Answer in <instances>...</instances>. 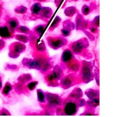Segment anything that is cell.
Returning a JSON list of instances; mask_svg holds the SVG:
<instances>
[{"label": "cell", "mask_w": 131, "mask_h": 117, "mask_svg": "<svg viewBox=\"0 0 131 117\" xmlns=\"http://www.w3.org/2000/svg\"><path fill=\"white\" fill-rule=\"evenodd\" d=\"M60 64L67 73H78L80 68L81 62L75 57L72 51L67 48L62 53Z\"/></svg>", "instance_id": "obj_1"}, {"label": "cell", "mask_w": 131, "mask_h": 117, "mask_svg": "<svg viewBox=\"0 0 131 117\" xmlns=\"http://www.w3.org/2000/svg\"><path fill=\"white\" fill-rule=\"evenodd\" d=\"M86 101L81 98L78 100H72L64 98L63 104L55 109L57 115H74L77 114L80 107L84 106Z\"/></svg>", "instance_id": "obj_2"}, {"label": "cell", "mask_w": 131, "mask_h": 117, "mask_svg": "<svg viewBox=\"0 0 131 117\" xmlns=\"http://www.w3.org/2000/svg\"><path fill=\"white\" fill-rule=\"evenodd\" d=\"M90 43L86 37H82L69 44V48L75 55H78L86 59H92L93 55L89 50Z\"/></svg>", "instance_id": "obj_3"}, {"label": "cell", "mask_w": 131, "mask_h": 117, "mask_svg": "<svg viewBox=\"0 0 131 117\" xmlns=\"http://www.w3.org/2000/svg\"><path fill=\"white\" fill-rule=\"evenodd\" d=\"M78 76L81 83H88L94 79V73L93 72L94 63L93 61L82 60Z\"/></svg>", "instance_id": "obj_4"}, {"label": "cell", "mask_w": 131, "mask_h": 117, "mask_svg": "<svg viewBox=\"0 0 131 117\" xmlns=\"http://www.w3.org/2000/svg\"><path fill=\"white\" fill-rule=\"evenodd\" d=\"M46 103L41 104L45 109H48L55 111V109L58 107L61 106L63 104L64 98H62L60 96L52 93L49 92H46Z\"/></svg>", "instance_id": "obj_5"}, {"label": "cell", "mask_w": 131, "mask_h": 117, "mask_svg": "<svg viewBox=\"0 0 131 117\" xmlns=\"http://www.w3.org/2000/svg\"><path fill=\"white\" fill-rule=\"evenodd\" d=\"M81 83L78 74L76 73H69L64 75L59 80V84L62 88L67 89L70 87Z\"/></svg>", "instance_id": "obj_6"}, {"label": "cell", "mask_w": 131, "mask_h": 117, "mask_svg": "<svg viewBox=\"0 0 131 117\" xmlns=\"http://www.w3.org/2000/svg\"><path fill=\"white\" fill-rule=\"evenodd\" d=\"M48 45L54 50H58L66 46L68 41L66 37L61 35H55L48 36L46 37Z\"/></svg>", "instance_id": "obj_7"}, {"label": "cell", "mask_w": 131, "mask_h": 117, "mask_svg": "<svg viewBox=\"0 0 131 117\" xmlns=\"http://www.w3.org/2000/svg\"><path fill=\"white\" fill-rule=\"evenodd\" d=\"M39 38L34 33L31 31V33L29 35V42L30 45L34 51L38 52H46V46L45 42L43 40L39 41Z\"/></svg>", "instance_id": "obj_8"}, {"label": "cell", "mask_w": 131, "mask_h": 117, "mask_svg": "<svg viewBox=\"0 0 131 117\" xmlns=\"http://www.w3.org/2000/svg\"><path fill=\"white\" fill-rule=\"evenodd\" d=\"M26 46L20 41H16L12 43L9 46L8 55L12 58H17L19 55L25 52Z\"/></svg>", "instance_id": "obj_9"}, {"label": "cell", "mask_w": 131, "mask_h": 117, "mask_svg": "<svg viewBox=\"0 0 131 117\" xmlns=\"http://www.w3.org/2000/svg\"><path fill=\"white\" fill-rule=\"evenodd\" d=\"M90 20L85 19L83 15L80 14L79 12L76 14L75 20V29L77 31H83L88 30L90 26Z\"/></svg>", "instance_id": "obj_10"}, {"label": "cell", "mask_w": 131, "mask_h": 117, "mask_svg": "<svg viewBox=\"0 0 131 117\" xmlns=\"http://www.w3.org/2000/svg\"><path fill=\"white\" fill-rule=\"evenodd\" d=\"M75 29V23L70 19H67L62 23V28L60 30L61 35L64 37L69 36Z\"/></svg>", "instance_id": "obj_11"}, {"label": "cell", "mask_w": 131, "mask_h": 117, "mask_svg": "<svg viewBox=\"0 0 131 117\" xmlns=\"http://www.w3.org/2000/svg\"><path fill=\"white\" fill-rule=\"evenodd\" d=\"M15 33L5 24L0 26V37L2 39L5 40L13 38L14 37Z\"/></svg>", "instance_id": "obj_12"}, {"label": "cell", "mask_w": 131, "mask_h": 117, "mask_svg": "<svg viewBox=\"0 0 131 117\" xmlns=\"http://www.w3.org/2000/svg\"><path fill=\"white\" fill-rule=\"evenodd\" d=\"M45 81L49 86L57 87L59 86V81L58 80L54 75L52 70H50L45 73Z\"/></svg>", "instance_id": "obj_13"}, {"label": "cell", "mask_w": 131, "mask_h": 117, "mask_svg": "<svg viewBox=\"0 0 131 117\" xmlns=\"http://www.w3.org/2000/svg\"><path fill=\"white\" fill-rule=\"evenodd\" d=\"M42 8V6L40 3L36 2L33 4L30 8L31 14L28 19L33 20L38 19V16L41 12Z\"/></svg>", "instance_id": "obj_14"}, {"label": "cell", "mask_w": 131, "mask_h": 117, "mask_svg": "<svg viewBox=\"0 0 131 117\" xmlns=\"http://www.w3.org/2000/svg\"><path fill=\"white\" fill-rule=\"evenodd\" d=\"M52 9L48 7H42L41 12L38 16V19H41L48 24L53 15Z\"/></svg>", "instance_id": "obj_15"}, {"label": "cell", "mask_w": 131, "mask_h": 117, "mask_svg": "<svg viewBox=\"0 0 131 117\" xmlns=\"http://www.w3.org/2000/svg\"><path fill=\"white\" fill-rule=\"evenodd\" d=\"M5 24L7 25L11 30L15 32L16 28L19 26L18 19L14 17H10L6 15L5 17Z\"/></svg>", "instance_id": "obj_16"}, {"label": "cell", "mask_w": 131, "mask_h": 117, "mask_svg": "<svg viewBox=\"0 0 131 117\" xmlns=\"http://www.w3.org/2000/svg\"><path fill=\"white\" fill-rule=\"evenodd\" d=\"M97 8V6L95 2H92L89 5H84L81 8V14L83 16L88 15L94 10H96Z\"/></svg>", "instance_id": "obj_17"}, {"label": "cell", "mask_w": 131, "mask_h": 117, "mask_svg": "<svg viewBox=\"0 0 131 117\" xmlns=\"http://www.w3.org/2000/svg\"><path fill=\"white\" fill-rule=\"evenodd\" d=\"M83 96V92L79 87L75 88L67 96V98L72 100H78L82 98Z\"/></svg>", "instance_id": "obj_18"}, {"label": "cell", "mask_w": 131, "mask_h": 117, "mask_svg": "<svg viewBox=\"0 0 131 117\" xmlns=\"http://www.w3.org/2000/svg\"><path fill=\"white\" fill-rule=\"evenodd\" d=\"M51 70L56 78L59 81L65 75L64 70L60 64L54 66L52 68V69Z\"/></svg>", "instance_id": "obj_19"}, {"label": "cell", "mask_w": 131, "mask_h": 117, "mask_svg": "<svg viewBox=\"0 0 131 117\" xmlns=\"http://www.w3.org/2000/svg\"><path fill=\"white\" fill-rule=\"evenodd\" d=\"M99 105V97L93 99H89V100L85 102V105L84 106L92 109H95Z\"/></svg>", "instance_id": "obj_20"}, {"label": "cell", "mask_w": 131, "mask_h": 117, "mask_svg": "<svg viewBox=\"0 0 131 117\" xmlns=\"http://www.w3.org/2000/svg\"><path fill=\"white\" fill-rule=\"evenodd\" d=\"M47 24H40L37 26H36L32 30V32L34 33L38 37H40L43 32L45 28H46Z\"/></svg>", "instance_id": "obj_21"}, {"label": "cell", "mask_w": 131, "mask_h": 117, "mask_svg": "<svg viewBox=\"0 0 131 117\" xmlns=\"http://www.w3.org/2000/svg\"><path fill=\"white\" fill-rule=\"evenodd\" d=\"M79 12L78 10L75 6H70L67 7L64 11V13L68 17H73Z\"/></svg>", "instance_id": "obj_22"}, {"label": "cell", "mask_w": 131, "mask_h": 117, "mask_svg": "<svg viewBox=\"0 0 131 117\" xmlns=\"http://www.w3.org/2000/svg\"><path fill=\"white\" fill-rule=\"evenodd\" d=\"M84 93L89 99H93L99 97V90L97 89L89 88L85 91Z\"/></svg>", "instance_id": "obj_23"}, {"label": "cell", "mask_w": 131, "mask_h": 117, "mask_svg": "<svg viewBox=\"0 0 131 117\" xmlns=\"http://www.w3.org/2000/svg\"><path fill=\"white\" fill-rule=\"evenodd\" d=\"M62 19L58 16H56L55 18L54 19L53 21H52L51 25H50L49 29L48 32H52L60 24V23L61 22Z\"/></svg>", "instance_id": "obj_24"}, {"label": "cell", "mask_w": 131, "mask_h": 117, "mask_svg": "<svg viewBox=\"0 0 131 117\" xmlns=\"http://www.w3.org/2000/svg\"><path fill=\"white\" fill-rule=\"evenodd\" d=\"M37 99L38 102L41 104H45L46 103V93L44 92L41 89L37 90Z\"/></svg>", "instance_id": "obj_25"}, {"label": "cell", "mask_w": 131, "mask_h": 117, "mask_svg": "<svg viewBox=\"0 0 131 117\" xmlns=\"http://www.w3.org/2000/svg\"><path fill=\"white\" fill-rule=\"evenodd\" d=\"M31 31H32L30 30L28 27L23 26H19L15 30V32H18L26 35H30Z\"/></svg>", "instance_id": "obj_26"}, {"label": "cell", "mask_w": 131, "mask_h": 117, "mask_svg": "<svg viewBox=\"0 0 131 117\" xmlns=\"http://www.w3.org/2000/svg\"><path fill=\"white\" fill-rule=\"evenodd\" d=\"M15 38L22 43H27L29 42V36L26 34H15Z\"/></svg>", "instance_id": "obj_27"}, {"label": "cell", "mask_w": 131, "mask_h": 117, "mask_svg": "<svg viewBox=\"0 0 131 117\" xmlns=\"http://www.w3.org/2000/svg\"><path fill=\"white\" fill-rule=\"evenodd\" d=\"M13 88V86L9 82H7L4 88H3V90H2V93L5 95V96H7L8 95L10 92L12 90Z\"/></svg>", "instance_id": "obj_28"}, {"label": "cell", "mask_w": 131, "mask_h": 117, "mask_svg": "<svg viewBox=\"0 0 131 117\" xmlns=\"http://www.w3.org/2000/svg\"><path fill=\"white\" fill-rule=\"evenodd\" d=\"M27 8L23 5L18 6L14 9V11L15 13L20 14H25L27 12Z\"/></svg>", "instance_id": "obj_29"}, {"label": "cell", "mask_w": 131, "mask_h": 117, "mask_svg": "<svg viewBox=\"0 0 131 117\" xmlns=\"http://www.w3.org/2000/svg\"><path fill=\"white\" fill-rule=\"evenodd\" d=\"M31 76L29 74L23 75L21 77L18 78L19 82L21 84H25L27 82H29L28 81H30L31 80Z\"/></svg>", "instance_id": "obj_30"}, {"label": "cell", "mask_w": 131, "mask_h": 117, "mask_svg": "<svg viewBox=\"0 0 131 117\" xmlns=\"http://www.w3.org/2000/svg\"><path fill=\"white\" fill-rule=\"evenodd\" d=\"M95 111H96L95 109H92V108L85 107V110L80 115H96L97 114Z\"/></svg>", "instance_id": "obj_31"}, {"label": "cell", "mask_w": 131, "mask_h": 117, "mask_svg": "<svg viewBox=\"0 0 131 117\" xmlns=\"http://www.w3.org/2000/svg\"><path fill=\"white\" fill-rule=\"evenodd\" d=\"M90 26L99 28V15L95 16L92 21H90Z\"/></svg>", "instance_id": "obj_32"}, {"label": "cell", "mask_w": 131, "mask_h": 117, "mask_svg": "<svg viewBox=\"0 0 131 117\" xmlns=\"http://www.w3.org/2000/svg\"><path fill=\"white\" fill-rule=\"evenodd\" d=\"M38 84V82L37 81H31L29 82L27 85H26V87L27 88V89L29 90H33L35 87Z\"/></svg>", "instance_id": "obj_33"}, {"label": "cell", "mask_w": 131, "mask_h": 117, "mask_svg": "<svg viewBox=\"0 0 131 117\" xmlns=\"http://www.w3.org/2000/svg\"><path fill=\"white\" fill-rule=\"evenodd\" d=\"M83 32L84 33V34H85V35L88 37L89 39L90 40H91V41H94L95 39V37L94 35L93 34H92V33H91L89 31H88L87 30H84L83 31Z\"/></svg>", "instance_id": "obj_34"}, {"label": "cell", "mask_w": 131, "mask_h": 117, "mask_svg": "<svg viewBox=\"0 0 131 117\" xmlns=\"http://www.w3.org/2000/svg\"><path fill=\"white\" fill-rule=\"evenodd\" d=\"M94 79H95L96 83L98 85V86L99 85V69H97L96 67L95 69V73H94Z\"/></svg>", "instance_id": "obj_35"}, {"label": "cell", "mask_w": 131, "mask_h": 117, "mask_svg": "<svg viewBox=\"0 0 131 117\" xmlns=\"http://www.w3.org/2000/svg\"><path fill=\"white\" fill-rule=\"evenodd\" d=\"M88 30H89V31L92 33V34H97L98 32V28L96 27H94V26H90Z\"/></svg>", "instance_id": "obj_36"}, {"label": "cell", "mask_w": 131, "mask_h": 117, "mask_svg": "<svg viewBox=\"0 0 131 117\" xmlns=\"http://www.w3.org/2000/svg\"><path fill=\"white\" fill-rule=\"evenodd\" d=\"M6 42L3 39H0V51H2L5 46Z\"/></svg>", "instance_id": "obj_37"}, {"label": "cell", "mask_w": 131, "mask_h": 117, "mask_svg": "<svg viewBox=\"0 0 131 117\" xmlns=\"http://www.w3.org/2000/svg\"><path fill=\"white\" fill-rule=\"evenodd\" d=\"M79 0H66V1L64 2V4H63V5H62V7H61V8L62 9H63V8H64L65 7H66V4L67 3H70V2H78Z\"/></svg>", "instance_id": "obj_38"}, {"label": "cell", "mask_w": 131, "mask_h": 117, "mask_svg": "<svg viewBox=\"0 0 131 117\" xmlns=\"http://www.w3.org/2000/svg\"><path fill=\"white\" fill-rule=\"evenodd\" d=\"M8 114H10V113L5 109L3 108L2 110H1V112H0V114L1 115H8Z\"/></svg>", "instance_id": "obj_39"}, {"label": "cell", "mask_w": 131, "mask_h": 117, "mask_svg": "<svg viewBox=\"0 0 131 117\" xmlns=\"http://www.w3.org/2000/svg\"><path fill=\"white\" fill-rule=\"evenodd\" d=\"M62 0H54V4L56 7H58Z\"/></svg>", "instance_id": "obj_40"}, {"label": "cell", "mask_w": 131, "mask_h": 117, "mask_svg": "<svg viewBox=\"0 0 131 117\" xmlns=\"http://www.w3.org/2000/svg\"><path fill=\"white\" fill-rule=\"evenodd\" d=\"M34 1H36V2H39V3H46V2H49L51 0H33Z\"/></svg>", "instance_id": "obj_41"}, {"label": "cell", "mask_w": 131, "mask_h": 117, "mask_svg": "<svg viewBox=\"0 0 131 117\" xmlns=\"http://www.w3.org/2000/svg\"><path fill=\"white\" fill-rule=\"evenodd\" d=\"M3 4L0 2V16H1L2 13H3Z\"/></svg>", "instance_id": "obj_42"}, {"label": "cell", "mask_w": 131, "mask_h": 117, "mask_svg": "<svg viewBox=\"0 0 131 117\" xmlns=\"http://www.w3.org/2000/svg\"><path fill=\"white\" fill-rule=\"evenodd\" d=\"M83 1H85V2H89V1H90L91 0H83Z\"/></svg>", "instance_id": "obj_43"}, {"label": "cell", "mask_w": 131, "mask_h": 117, "mask_svg": "<svg viewBox=\"0 0 131 117\" xmlns=\"http://www.w3.org/2000/svg\"><path fill=\"white\" fill-rule=\"evenodd\" d=\"M0 19H1V16H0ZM0 25H1V21H0Z\"/></svg>", "instance_id": "obj_44"}]
</instances>
